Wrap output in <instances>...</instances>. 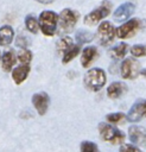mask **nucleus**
I'll list each match as a JSON object with an SVG mask.
<instances>
[{"label":"nucleus","mask_w":146,"mask_h":152,"mask_svg":"<svg viewBox=\"0 0 146 152\" xmlns=\"http://www.w3.org/2000/svg\"><path fill=\"white\" fill-rule=\"evenodd\" d=\"M39 30L46 37H52L57 33L58 27V14L53 11H43L38 18Z\"/></svg>","instance_id":"1"},{"label":"nucleus","mask_w":146,"mask_h":152,"mask_svg":"<svg viewBox=\"0 0 146 152\" xmlns=\"http://www.w3.org/2000/svg\"><path fill=\"white\" fill-rule=\"evenodd\" d=\"M107 77H106V72L100 69V68H91L89 69L83 78V83L84 87L90 90V91H99L103 88V86L106 84Z\"/></svg>","instance_id":"2"},{"label":"nucleus","mask_w":146,"mask_h":152,"mask_svg":"<svg viewBox=\"0 0 146 152\" xmlns=\"http://www.w3.org/2000/svg\"><path fill=\"white\" fill-rule=\"evenodd\" d=\"M80 18V13L72 8H64L58 14V33H69L71 32Z\"/></svg>","instance_id":"3"},{"label":"nucleus","mask_w":146,"mask_h":152,"mask_svg":"<svg viewBox=\"0 0 146 152\" xmlns=\"http://www.w3.org/2000/svg\"><path fill=\"white\" fill-rule=\"evenodd\" d=\"M99 133L102 140L110 142V144H121L125 140V134L116 127H114L110 124L101 122L99 124Z\"/></svg>","instance_id":"4"},{"label":"nucleus","mask_w":146,"mask_h":152,"mask_svg":"<svg viewBox=\"0 0 146 152\" xmlns=\"http://www.w3.org/2000/svg\"><path fill=\"white\" fill-rule=\"evenodd\" d=\"M110 8H112V4H109L108 1H103L102 5H100L97 8H95L84 17V24L89 26L96 25L110 13Z\"/></svg>","instance_id":"5"},{"label":"nucleus","mask_w":146,"mask_h":152,"mask_svg":"<svg viewBox=\"0 0 146 152\" xmlns=\"http://www.w3.org/2000/svg\"><path fill=\"white\" fill-rule=\"evenodd\" d=\"M115 34H116V30H115V27L113 26L112 23H109V21H102L99 25L97 37H99V42H100L101 45L107 46L110 43H113V40L115 38Z\"/></svg>","instance_id":"6"},{"label":"nucleus","mask_w":146,"mask_h":152,"mask_svg":"<svg viewBox=\"0 0 146 152\" xmlns=\"http://www.w3.org/2000/svg\"><path fill=\"white\" fill-rule=\"evenodd\" d=\"M141 21L139 19H129L116 28V36L120 39H127L133 37L140 28Z\"/></svg>","instance_id":"7"},{"label":"nucleus","mask_w":146,"mask_h":152,"mask_svg":"<svg viewBox=\"0 0 146 152\" xmlns=\"http://www.w3.org/2000/svg\"><path fill=\"white\" fill-rule=\"evenodd\" d=\"M139 63L134 58H126L120 66V72L122 78L125 80H133L139 74Z\"/></svg>","instance_id":"8"},{"label":"nucleus","mask_w":146,"mask_h":152,"mask_svg":"<svg viewBox=\"0 0 146 152\" xmlns=\"http://www.w3.org/2000/svg\"><path fill=\"white\" fill-rule=\"evenodd\" d=\"M32 104L39 115H45L49 109L50 97L45 91L34 93L32 95Z\"/></svg>","instance_id":"9"},{"label":"nucleus","mask_w":146,"mask_h":152,"mask_svg":"<svg viewBox=\"0 0 146 152\" xmlns=\"http://www.w3.org/2000/svg\"><path fill=\"white\" fill-rule=\"evenodd\" d=\"M144 118H146V100H139L131 107L127 119L131 122H138Z\"/></svg>","instance_id":"10"},{"label":"nucleus","mask_w":146,"mask_h":152,"mask_svg":"<svg viewBox=\"0 0 146 152\" xmlns=\"http://www.w3.org/2000/svg\"><path fill=\"white\" fill-rule=\"evenodd\" d=\"M128 137L132 144L137 146L146 145V129L141 126L133 125L128 128Z\"/></svg>","instance_id":"11"},{"label":"nucleus","mask_w":146,"mask_h":152,"mask_svg":"<svg viewBox=\"0 0 146 152\" xmlns=\"http://www.w3.org/2000/svg\"><path fill=\"white\" fill-rule=\"evenodd\" d=\"M134 10H135V6H134L133 2H129V1H128V2H125V4L120 5V6L115 10V12H114V14H113L114 20H115V21H119V23L127 20V19L134 13Z\"/></svg>","instance_id":"12"},{"label":"nucleus","mask_w":146,"mask_h":152,"mask_svg":"<svg viewBox=\"0 0 146 152\" xmlns=\"http://www.w3.org/2000/svg\"><path fill=\"white\" fill-rule=\"evenodd\" d=\"M30 70H31V66L30 64H20L19 66H15L13 68L12 70V80L14 81L15 84H21L28 76L30 74Z\"/></svg>","instance_id":"13"},{"label":"nucleus","mask_w":146,"mask_h":152,"mask_svg":"<svg viewBox=\"0 0 146 152\" xmlns=\"http://www.w3.org/2000/svg\"><path fill=\"white\" fill-rule=\"evenodd\" d=\"M97 49L95 46H87L83 49L82 53H81V64L83 68H88L90 66L94 61L97 58Z\"/></svg>","instance_id":"14"},{"label":"nucleus","mask_w":146,"mask_h":152,"mask_svg":"<svg viewBox=\"0 0 146 152\" xmlns=\"http://www.w3.org/2000/svg\"><path fill=\"white\" fill-rule=\"evenodd\" d=\"M17 59H18V56H17L14 50L11 49V50L5 51L1 56V68H2V70L6 71V72H9L11 70H13V66H14Z\"/></svg>","instance_id":"15"},{"label":"nucleus","mask_w":146,"mask_h":152,"mask_svg":"<svg viewBox=\"0 0 146 152\" xmlns=\"http://www.w3.org/2000/svg\"><path fill=\"white\" fill-rule=\"evenodd\" d=\"M127 90V87L122 82H113L107 88V95L109 99H119Z\"/></svg>","instance_id":"16"},{"label":"nucleus","mask_w":146,"mask_h":152,"mask_svg":"<svg viewBox=\"0 0 146 152\" xmlns=\"http://www.w3.org/2000/svg\"><path fill=\"white\" fill-rule=\"evenodd\" d=\"M14 38V31L12 26L9 25H4L0 27V45L1 46H7L12 43Z\"/></svg>","instance_id":"17"},{"label":"nucleus","mask_w":146,"mask_h":152,"mask_svg":"<svg viewBox=\"0 0 146 152\" xmlns=\"http://www.w3.org/2000/svg\"><path fill=\"white\" fill-rule=\"evenodd\" d=\"M127 51H128V45L126 43H120V44H118V45H115L114 48L110 49L109 55L114 59H121V58L125 57Z\"/></svg>","instance_id":"18"},{"label":"nucleus","mask_w":146,"mask_h":152,"mask_svg":"<svg viewBox=\"0 0 146 152\" xmlns=\"http://www.w3.org/2000/svg\"><path fill=\"white\" fill-rule=\"evenodd\" d=\"M25 27L31 33H37L39 31V21L34 14H27L25 17Z\"/></svg>","instance_id":"19"},{"label":"nucleus","mask_w":146,"mask_h":152,"mask_svg":"<svg viewBox=\"0 0 146 152\" xmlns=\"http://www.w3.org/2000/svg\"><path fill=\"white\" fill-rule=\"evenodd\" d=\"M72 45H74L72 38H70L69 36H64L57 42V51H58V53H61L63 56Z\"/></svg>","instance_id":"20"},{"label":"nucleus","mask_w":146,"mask_h":152,"mask_svg":"<svg viewBox=\"0 0 146 152\" xmlns=\"http://www.w3.org/2000/svg\"><path fill=\"white\" fill-rule=\"evenodd\" d=\"M80 51H81L80 44H74V45L63 55V57H62V63H63V64H68L69 62H71V61L80 53Z\"/></svg>","instance_id":"21"},{"label":"nucleus","mask_w":146,"mask_h":152,"mask_svg":"<svg viewBox=\"0 0 146 152\" xmlns=\"http://www.w3.org/2000/svg\"><path fill=\"white\" fill-rule=\"evenodd\" d=\"M76 39L78 40L80 44H84V43H89L94 39V34L89 31H85V30H80L77 31L76 33Z\"/></svg>","instance_id":"22"},{"label":"nucleus","mask_w":146,"mask_h":152,"mask_svg":"<svg viewBox=\"0 0 146 152\" xmlns=\"http://www.w3.org/2000/svg\"><path fill=\"white\" fill-rule=\"evenodd\" d=\"M17 56L21 64H30L32 61V52L28 49H20Z\"/></svg>","instance_id":"23"},{"label":"nucleus","mask_w":146,"mask_h":152,"mask_svg":"<svg viewBox=\"0 0 146 152\" xmlns=\"http://www.w3.org/2000/svg\"><path fill=\"white\" fill-rule=\"evenodd\" d=\"M80 151L81 152H100L97 145L93 141H89V140H84V141L81 142Z\"/></svg>","instance_id":"24"},{"label":"nucleus","mask_w":146,"mask_h":152,"mask_svg":"<svg viewBox=\"0 0 146 152\" xmlns=\"http://www.w3.org/2000/svg\"><path fill=\"white\" fill-rule=\"evenodd\" d=\"M131 53L133 57H142L146 56V45L135 44L131 48Z\"/></svg>","instance_id":"25"},{"label":"nucleus","mask_w":146,"mask_h":152,"mask_svg":"<svg viewBox=\"0 0 146 152\" xmlns=\"http://www.w3.org/2000/svg\"><path fill=\"white\" fill-rule=\"evenodd\" d=\"M125 119V114L121 113V112H118V113H110L106 116V120L109 122V124H119L121 122L122 120Z\"/></svg>","instance_id":"26"},{"label":"nucleus","mask_w":146,"mask_h":152,"mask_svg":"<svg viewBox=\"0 0 146 152\" xmlns=\"http://www.w3.org/2000/svg\"><path fill=\"white\" fill-rule=\"evenodd\" d=\"M119 152H142V151L134 144H122L120 146Z\"/></svg>","instance_id":"27"},{"label":"nucleus","mask_w":146,"mask_h":152,"mask_svg":"<svg viewBox=\"0 0 146 152\" xmlns=\"http://www.w3.org/2000/svg\"><path fill=\"white\" fill-rule=\"evenodd\" d=\"M15 43H17V45H18V46H20L21 49H26V48H27V44H28V42H27L26 37H25V36H23V34H19V36L17 37Z\"/></svg>","instance_id":"28"},{"label":"nucleus","mask_w":146,"mask_h":152,"mask_svg":"<svg viewBox=\"0 0 146 152\" xmlns=\"http://www.w3.org/2000/svg\"><path fill=\"white\" fill-rule=\"evenodd\" d=\"M36 1H38L40 4H51L53 0H36Z\"/></svg>","instance_id":"29"},{"label":"nucleus","mask_w":146,"mask_h":152,"mask_svg":"<svg viewBox=\"0 0 146 152\" xmlns=\"http://www.w3.org/2000/svg\"><path fill=\"white\" fill-rule=\"evenodd\" d=\"M141 74H142V75H145V76H146V70H144V71H141Z\"/></svg>","instance_id":"30"},{"label":"nucleus","mask_w":146,"mask_h":152,"mask_svg":"<svg viewBox=\"0 0 146 152\" xmlns=\"http://www.w3.org/2000/svg\"><path fill=\"white\" fill-rule=\"evenodd\" d=\"M0 62H1V53H0Z\"/></svg>","instance_id":"31"}]
</instances>
